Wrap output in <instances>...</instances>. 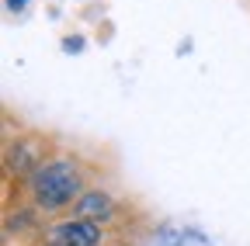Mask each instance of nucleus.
I'll list each match as a JSON object with an SVG mask.
<instances>
[{
    "mask_svg": "<svg viewBox=\"0 0 250 246\" xmlns=\"http://www.w3.org/2000/svg\"><path fill=\"white\" fill-rule=\"evenodd\" d=\"M28 191H31V201L42 211H59L66 208L70 201H80L83 194V177H80V167L70 163V160H49V163H39L28 177Z\"/></svg>",
    "mask_w": 250,
    "mask_h": 246,
    "instance_id": "obj_1",
    "label": "nucleus"
},
{
    "mask_svg": "<svg viewBox=\"0 0 250 246\" xmlns=\"http://www.w3.org/2000/svg\"><path fill=\"white\" fill-rule=\"evenodd\" d=\"M101 243V222H87V219H66L45 229V246H98Z\"/></svg>",
    "mask_w": 250,
    "mask_h": 246,
    "instance_id": "obj_2",
    "label": "nucleus"
},
{
    "mask_svg": "<svg viewBox=\"0 0 250 246\" xmlns=\"http://www.w3.org/2000/svg\"><path fill=\"white\" fill-rule=\"evenodd\" d=\"M115 215V201L111 194L104 191H83L80 201H77V219H87V222H108Z\"/></svg>",
    "mask_w": 250,
    "mask_h": 246,
    "instance_id": "obj_3",
    "label": "nucleus"
},
{
    "mask_svg": "<svg viewBox=\"0 0 250 246\" xmlns=\"http://www.w3.org/2000/svg\"><path fill=\"white\" fill-rule=\"evenodd\" d=\"M24 4H28V0H7V7H11V11H21Z\"/></svg>",
    "mask_w": 250,
    "mask_h": 246,
    "instance_id": "obj_4",
    "label": "nucleus"
}]
</instances>
